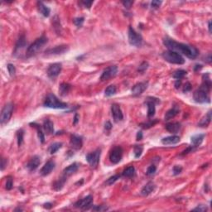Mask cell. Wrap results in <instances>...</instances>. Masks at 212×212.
<instances>
[{
  "mask_svg": "<svg viewBox=\"0 0 212 212\" xmlns=\"http://www.w3.org/2000/svg\"><path fill=\"white\" fill-rule=\"evenodd\" d=\"M61 71V64L54 63L51 64L47 69V76L49 78L55 79L59 76Z\"/></svg>",
  "mask_w": 212,
  "mask_h": 212,
  "instance_id": "5bb4252c",
  "label": "cell"
},
{
  "mask_svg": "<svg viewBox=\"0 0 212 212\" xmlns=\"http://www.w3.org/2000/svg\"><path fill=\"white\" fill-rule=\"evenodd\" d=\"M13 108H14V105L13 103H8L3 106L2 112H1V115H0L1 124H5L9 122L11 117L13 115Z\"/></svg>",
  "mask_w": 212,
  "mask_h": 212,
  "instance_id": "5b68a950",
  "label": "cell"
},
{
  "mask_svg": "<svg viewBox=\"0 0 212 212\" xmlns=\"http://www.w3.org/2000/svg\"><path fill=\"white\" fill-rule=\"evenodd\" d=\"M166 129L167 131L171 133V134H177L180 131V129L182 128L181 124L178 122H175V123H169V124H166Z\"/></svg>",
  "mask_w": 212,
  "mask_h": 212,
  "instance_id": "484cf974",
  "label": "cell"
},
{
  "mask_svg": "<svg viewBox=\"0 0 212 212\" xmlns=\"http://www.w3.org/2000/svg\"><path fill=\"white\" fill-rule=\"evenodd\" d=\"M118 73V66H110L109 67H107L104 69V71H103V73L100 76V81H104L109 80L110 78H113L116 76Z\"/></svg>",
  "mask_w": 212,
  "mask_h": 212,
  "instance_id": "4fadbf2b",
  "label": "cell"
},
{
  "mask_svg": "<svg viewBox=\"0 0 212 212\" xmlns=\"http://www.w3.org/2000/svg\"><path fill=\"white\" fill-rule=\"evenodd\" d=\"M205 134H196L194 136L191 138V142H192V145L194 147H198L202 144V142L204 140Z\"/></svg>",
  "mask_w": 212,
  "mask_h": 212,
  "instance_id": "f546056e",
  "label": "cell"
},
{
  "mask_svg": "<svg viewBox=\"0 0 212 212\" xmlns=\"http://www.w3.org/2000/svg\"><path fill=\"white\" fill-rule=\"evenodd\" d=\"M134 174H135V168H134V166H129V167H126L124 170V172L122 173V176L129 178V177H134Z\"/></svg>",
  "mask_w": 212,
  "mask_h": 212,
  "instance_id": "1f68e13d",
  "label": "cell"
},
{
  "mask_svg": "<svg viewBox=\"0 0 212 212\" xmlns=\"http://www.w3.org/2000/svg\"><path fill=\"white\" fill-rule=\"evenodd\" d=\"M92 210H95V211H105V210H109V207L106 206V205H95V206L92 207Z\"/></svg>",
  "mask_w": 212,
  "mask_h": 212,
  "instance_id": "ee69618b",
  "label": "cell"
},
{
  "mask_svg": "<svg viewBox=\"0 0 212 212\" xmlns=\"http://www.w3.org/2000/svg\"><path fill=\"white\" fill-rule=\"evenodd\" d=\"M43 207L48 210L51 209V208H52V204H51V203H46V204L43 205Z\"/></svg>",
  "mask_w": 212,
  "mask_h": 212,
  "instance_id": "91938a15",
  "label": "cell"
},
{
  "mask_svg": "<svg viewBox=\"0 0 212 212\" xmlns=\"http://www.w3.org/2000/svg\"><path fill=\"white\" fill-rule=\"evenodd\" d=\"M42 128L44 129V131L47 135H51V134H54V124L50 119H45L43 122Z\"/></svg>",
  "mask_w": 212,
  "mask_h": 212,
  "instance_id": "d4e9b609",
  "label": "cell"
},
{
  "mask_svg": "<svg viewBox=\"0 0 212 212\" xmlns=\"http://www.w3.org/2000/svg\"><path fill=\"white\" fill-rule=\"evenodd\" d=\"M148 86V81H144V82H139L134 85L132 88V95L134 96H139L144 93V91H146L147 88Z\"/></svg>",
  "mask_w": 212,
  "mask_h": 212,
  "instance_id": "9a60e30c",
  "label": "cell"
},
{
  "mask_svg": "<svg viewBox=\"0 0 212 212\" xmlns=\"http://www.w3.org/2000/svg\"><path fill=\"white\" fill-rule=\"evenodd\" d=\"M101 156V148H97L92 152H90L86 156V161L88 162L91 167L95 168L99 162V159Z\"/></svg>",
  "mask_w": 212,
  "mask_h": 212,
  "instance_id": "52a82bcc",
  "label": "cell"
},
{
  "mask_svg": "<svg viewBox=\"0 0 212 212\" xmlns=\"http://www.w3.org/2000/svg\"><path fill=\"white\" fill-rule=\"evenodd\" d=\"M162 1H157V0H154L151 3V6L152 8H158L161 4H162Z\"/></svg>",
  "mask_w": 212,
  "mask_h": 212,
  "instance_id": "f907efd6",
  "label": "cell"
},
{
  "mask_svg": "<svg viewBox=\"0 0 212 212\" xmlns=\"http://www.w3.org/2000/svg\"><path fill=\"white\" fill-rule=\"evenodd\" d=\"M47 38H46L45 36H42L41 38H38L34 42L32 43L28 46L27 51H26V56L28 57H30V56L36 55L38 51H40L42 49L43 46L47 43Z\"/></svg>",
  "mask_w": 212,
  "mask_h": 212,
  "instance_id": "3957f363",
  "label": "cell"
},
{
  "mask_svg": "<svg viewBox=\"0 0 212 212\" xmlns=\"http://www.w3.org/2000/svg\"><path fill=\"white\" fill-rule=\"evenodd\" d=\"M38 8L42 15L46 17V18L49 17L51 13V9L48 8L47 6H46L42 2H38Z\"/></svg>",
  "mask_w": 212,
  "mask_h": 212,
  "instance_id": "83f0119b",
  "label": "cell"
},
{
  "mask_svg": "<svg viewBox=\"0 0 212 212\" xmlns=\"http://www.w3.org/2000/svg\"><path fill=\"white\" fill-rule=\"evenodd\" d=\"M193 99L197 103L199 104L210 103V102L209 93L201 88L195 91L194 94H193Z\"/></svg>",
  "mask_w": 212,
  "mask_h": 212,
  "instance_id": "9c48e42d",
  "label": "cell"
},
{
  "mask_svg": "<svg viewBox=\"0 0 212 212\" xmlns=\"http://www.w3.org/2000/svg\"><path fill=\"white\" fill-rule=\"evenodd\" d=\"M26 46H27V41H26L25 36H21L20 38H19V39L18 40V42H17V43H16L14 51H13L14 56H17L18 54H20V53L22 52V51H23Z\"/></svg>",
  "mask_w": 212,
  "mask_h": 212,
  "instance_id": "d6986e66",
  "label": "cell"
},
{
  "mask_svg": "<svg viewBox=\"0 0 212 212\" xmlns=\"http://www.w3.org/2000/svg\"><path fill=\"white\" fill-rule=\"evenodd\" d=\"M193 210H195V211L204 212V211H206L207 210V207L205 206V205H198L197 207L194 208V209H193Z\"/></svg>",
  "mask_w": 212,
  "mask_h": 212,
  "instance_id": "681fc988",
  "label": "cell"
},
{
  "mask_svg": "<svg viewBox=\"0 0 212 212\" xmlns=\"http://www.w3.org/2000/svg\"><path fill=\"white\" fill-rule=\"evenodd\" d=\"M122 3H123V5L126 8H130L132 7V5L134 4V1H123Z\"/></svg>",
  "mask_w": 212,
  "mask_h": 212,
  "instance_id": "db71d44e",
  "label": "cell"
},
{
  "mask_svg": "<svg viewBox=\"0 0 212 212\" xmlns=\"http://www.w3.org/2000/svg\"><path fill=\"white\" fill-rule=\"evenodd\" d=\"M61 147H62V144H61V143H59V142H56V143H54V144H51L50 147H49V148H48V151H49L50 154H54L56 153V152L58 151Z\"/></svg>",
  "mask_w": 212,
  "mask_h": 212,
  "instance_id": "d6a6232c",
  "label": "cell"
},
{
  "mask_svg": "<svg viewBox=\"0 0 212 212\" xmlns=\"http://www.w3.org/2000/svg\"><path fill=\"white\" fill-rule=\"evenodd\" d=\"M202 68V66L201 65H196L194 67V70L195 71H198L199 70H201V69Z\"/></svg>",
  "mask_w": 212,
  "mask_h": 212,
  "instance_id": "6125c7cd",
  "label": "cell"
},
{
  "mask_svg": "<svg viewBox=\"0 0 212 212\" xmlns=\"http://www.w3.org/2000/svg\"><path fill=\"white\" fill-rule=\"evenodd\" d=\"M13 177L9 176V177H7V181H6V184H5L6 190L10 191V190H12V188H13Z\"/></svg>",
  "mask_w": 212,
  "mask_h": 212,
  "instance_id": "60d3db41",
  "label": "cell"
},
{
  "mask_svg": "<svg viewBox=\"0 0 212 212\" xmlns=\"http://www.w3.org/2000/svg\"><path fill=\"white\" fill-rule=\"evenodd\" d=\"M104 129H106V130H110V129H112V124H111V123L109 121H107L105 123V124H104Z\"/></svg>",
  "mask_w": 212,
  "mask_h": 212,
  "instance_id": "9f6ffc18",
  "label": "cell"
},
{
  "mask_svg": "<svg viewBox=\"0 0 212 212\" xmlns=\"http://www.w3.org/2000/svg\"><path fill=\"white\" fill-rule=\"evenodd\" d=\"M23 137H24V131L23 129H20L17 132V139H18V145L19 147L22 146L23 143Z\"/></svg>",
  "mask_w": 212,
  "mask_h": 212,
  "instance_id": "f35d334b",
  "label": "cell"
},
{
  "mask_svg": "<svg viewBox=\"0 0 212 212\" xmlns=\"http://www.w3.org/2000/svg\"><path fill=\"white\" fill-rule=\"evenodd\" d=\"M160 103L158 99L153 98V97H148L146 100V104L148 106V117L152 118L156 112V104Z\"/></svg>",
  "mask_w": 212,
  "mask_h": 212,
  "instance_id": "7c38bea8",
  "label": "cell"
},
{
  "mask_svg": "<svg viewBox=\"0 0 212 212\" xmlns=\"http://www.w3.org/2000/svg\"><path fill=\"white\" fill-rule=\"evenodd\" d=\"M116 86H114V85H111V86H108V87L105 89V91H104V95L107 96V97H110V96L114 95V94L116 93Z\"/></svg>",
  "mask_w": 212,
  "mask_h": 212,
  "instance_id": "e575fe53",
  "label": "cell"
},
{
  "mask_svg": "<svg viewBox=\"0 0 212 212\" xmlns=\"http://www.w3.org/2000/svg\"><path fill=\"white\" fill-rule=\"evenodd\" d=\"M181 84H182V81L181 80H177L176 82H175V87H176V89H179V87L181 86Z\"/></svg>",
  "mask_w": 212,
  "mask_h": 212,
  "instance_id": "680465c9",
  "label": "cell"
},
{
  "mask_svg": "<svg viewBox=\"0 0 212 212\" xmlns=\"http://www.w3.org/2000/svg\"><path fill=\"white\" fill-rule=\"evenodd\" d=\"M155 188H156L155 183L153 182H148L141 190V195L143 197H147L151 194L152 192H153Z\"/></svg>",
  "mask_w": 212,
  "mask_h": 212,
  "instance_id": "44dd1931",
  "label": "cell"
},
{
  "mask_svg": "<svg viewBox=\"0 0 212 212\" xmlns=\"http://www.w3.org/2000/svg\"><path fill=\"white\" fill-rule=\"evenodd\" d=\"M71 86L70 84L66 83H61L60 85V87H59V94L61 95V96H66L69 94V92L71 91Z\"/></svg>",
  "mask_w": 212,
  "mask_h": 212,
  "instance_id": "f1b7e54d",
  "label": "cell"
},
{
  "mask_svg": "<svg viewBox=\"0 0 212 212\" xmlns=\"http://www.w3.org/2000/svg\"><path fill=\"white\" fill-rule=\"evenodd\" d=\"M163 44L169 51H175L178 54H182L190 59L197 58L199 55V51L193 46L187 45L180 43L169 38H165L163 39Z\"/></svg>",
  "mask_w": 212,
  "mask_h": 212,
  "instance_id": "6da1fadb",
  "label": "cell"
},
{
  "mask_svg": "<svg viewBox=\"0 0 212 212\" xmlns=\"http://www.w3.org/2000/svg\"><path fill=\"white\" fill-rule=\"evenodd\" d=\"M162 56L163 59L169 63L177 64V65H183L185 63L184 57L175 51H167L162 53Z\"/></svg>",
  "mask_w": 212,
  "mask_h": 212,
  "instance_id": "277c9868",
  "label": "cell"
},
{
  "mask_svg": "<svg viewBox=\"0 0 212 212\" xmlns=\"http://www.w3.org/2000/svg\"><path fill=\"white\" fill-rule=\"evenodd\" d=\"M78 168H79L78 163L74 162V163L71 164L70 166H68V167H66V168L63 170V176H65V177H66L67 178H68L69 177H71V175H73L75 172H77Z\"/></svg>",
  "mask_w": 212,
  "mask_h": 212,
  "instance_id": "7402d4cb",
  "label": "cell"
},
{
  "mask_svg": "<svg viewBox=\"0 0 212 212\" xmlns=\"http://www.w3.org/2000/svg\"><path fill=\"white\" fill-rule=\"evenodd\" d=\"M129 42L130 45L136 47H140L143 45V38L132 27L129 28Z\"/></svg>",
  "mask_w": 212,
  "mask_h": 212,
  "instance_id": "8992f818",
  "label": "cell"
},
{
  "mask_svg": "<svg viewBox=\"0 0 212 212\" xmlns=\"http://www.w3.org/2000/svg\"><path fill=\"white\" fill-rule=\"evenodd\" d=\"M157 171V167L155 166V165H151L150 167H148V169H147V172L146 174L148 175V176H152V175L155 174V172H156Z\"/></svg>",
  "mask_w": 212,
  "mask_h": 212,
  "instance_id": "f6af8a7d",
  "label": "cell"
},
{
  "mask_svg": "<svg viewBox=\"0 0 212 212\" xmlns=\"http://www.w3.org/2000/svg\"><path fill=\"white\" fill-rule=\"evenodd\" d=\"M205 61L208 62V63H210V62H211V55H210V54H209V55L207 56V57L205 56Z\"/></svg>",
  "mask_w": 212,
  "mask_h": 212,
  "instance_id": "94428289",
  "label": "cell"
},
{
  "mask_svg": "<svg viewBox=\"0 0 212 212\" xmlns=\"http://www.w3.org/2000/svg\"><path fill=\"white\" fill-rule=\"evenodd\" d=\"M7 164H8V160L2 157V159H1V171L4 170V168L7 167Z\"/></svg>",
  "mask_w": 212,
  "mask_h": 212,
  "instance_id": "f5cc1de1",
  "label": "cell"
},
{
  "mask_svg": "<svg viewBox=\"0 0 212 212\" xmlns=\"http://www.w3.org/2000/svg\"><path fill=\"white\" fill-rule=\"evenodd\" d=\"M111 112L114 122L118 123V122L123 120V119H124V114H123V112H122V109L120 108L119 104H113L111 105Z\"/></svg>",
  "mask_w": 212,
  "mask_h": 212,
  "instance_id": "2e32d148",
  "label": "cell"
},
{
  "mask_svg": "<svg viewBox=\"0 0 212 212\" xmlns=\"http://www.w3.org/2000/svg\"><path fill=\"white\" fill-rule=\"evenodd\" d=\"M192 84L190 83V82H186V84L184 85V86H183V92L184 93H187V92H189V91H192Z\"/></svg>",
  "mask_w": 212,
  "mask_h": 212,
  "instance_id": "c3c4849f",
  "label": "cell"
},
{
  "mask_svg": "<svg viewBox=\"0 0 212 212\" xmlns=\"http://www.w3.org/2000/svg\"><path fill=\"white\" fill-rule=\"evenodd\" d=\"M179 111H180V109L178 106L177 105L173 106L172 109H170L169 110H168V111L165 114L164 119L165 120H167V121H168V120H170V119H173V118H175V117L177 116V114H179Z\"/></svg>",
  "mask_w": 212,
  "mask_h": 212,
  "instance_id": "cb8c5ba5",
  "label": "cell"
},
{
  "mask_svg": "<svg viewBox=\"0 0 212 212\" xmlns=\"http://www.w3.org/2000/svg\"><path fill=\"white\" fill-rule=\"evenodd\" d=\"M143 151H144V147L142 145H135L134 148V157L136 158H139L140 157L143 153Z\"/></svg>",
  "mask_w": 212,
  "mask_h": 212,
  "instance_id": "74e56055",
  "label": "cell"
},
{
  "mask_svg": "<svg viewBox=\"0 0 212 212\" xmlns=\"http://www.w3.org/2000/svg\"><path fill=\"white\" fill-rule=\"evenodd\" d=\"M195 148H196V147H194V146L189 147V148H187L186 150H184V151L182 152L181 155H186V154H188L189 152H192V151H194Z\"/></svg>",
  "mask_w": 212,
  "mask_h": 212,
  "instance_id": "816d5d0a",
  "label": "cell"
},
{
  "mask_svg": "<svg viewBox=\"0 0 212 212\" xmlns=\"http://www.w3.org/2000/svg\"><path fill=\"white\" fill-rule=\"evenodd\" d=\"M74 206L83 210H90L93 207V197L91 195H89L87 197H84L83 199L79 200L78 201L75 203Z\"/></svg>",
  "mask_w": 212,
  "mask_h": 212,
  "instance_id": "ba28073f",
  "label": "cell"
},
{
  "mask_svg": "<svg viewBox=\"0 0 212 212\" xmlns=\"http://www.w3.org/2000/svg\"><path fill=\"white\" fill-rule=\"evenodd\" d=\"M187 72L184 70H177L173 73L172 76L173 78L177 79V80H182V78H184L185 76H187Z\"/></svg>",
  "mask_w": 212,
  "mask_h": 212,
  "instance_id": "8d00e7d4",
  "label": "cell"
},
{
  "mask_svg": "<svg viewBox=\"0 0 212 212\" xmlns=\"http://www.w3.org/2000/svg\"><path fill=\"white\" fill-rule=\"evenodd\" d=\"M41 164V157L39 156H33L32 158L30 159V161L28 162L27 164V168L28 169V171L30 172H33L35 171L39 165Z\"/></svg>",
  "mask_w": 212,
  "mask_h": 212,
  "instance_id": "ffe728a7",
  "label": "cell"
},
{
  "mask_svg": "<svg viewBox=\"0 0 212 212\" xmlns=\"http://www.w3.org/2000/svg\"><path fill=\"white\" fill-rule=\"evenodd\" d=\"M78 118H79V115L77 114H76V115H75V118H74V122H73V124H77V122H78Z\"/></svg>",
  "mask_w": 212,
  "mask_h": 212,
  "instance_id": "be15d7a7",
  "label": "cell"
},
{
  "mask_svg": "<svg viewBox=\"0 0 212 212\" xmlns=\"http://www.w3.org/2000/svg\"><path fill=\"white\" fill-rule=\"evenodd\" d=\"M8 73H9V75H10L11 76H15V73H16V68L15 66H13V64L9 63L8 65Z\"/></svg>",
  "mask_w": 212,
  "mask_h": 212,
  "instance_id": "bcb514c9",
  "label": "cell"
},
{
  "mask_svg": "<svg viewBox=\"0 0 212 212\" xmlns=\"http://www.w3.org/2000/svg\"><path fill=\"white\" fill-rule=\"evenodd\" d=\"M84 21H85V18H84L83 17H81V18H74L73 23L77 27V28H81L82 25H83Z\"/></svg>",
  "mask_w": 212,
  "mask_h": 212,
  "instance_id": "b9f144b4",
  "label": "cell"
},
{
  "mask_svg": "<svg viewBox=\"0 0 212 212\" xmlns=\"http://www.w3.org/2000/svg\"><path fill=\"white\" fill-rule=\"evenodd\" d=\"M30 125H33V127H34V128H36V129H38V138H39V140H40L42 144H43V143L45 142V135H44V134L42 133V130L41 129L40 126H39L38 124H36V123H32V124H30Z\"/></svg>",
  "mask_w": 212,
  "mask_h": 212,
  "instance_id": "836d02e7",
  "label": "cell"
},
{
  "mask_svg": "<svg viewBox=\"0 0 212 212\" xmlns=\"http://www.w3.org/2000/svg\"><path fill=\"white\" fill-rule=\"evenodd\" d=\"M157 122H158V120H157V119H152V120H149V121H148V122L142 123V124H139V126L144 129H148L152 128V127H153L154 125L157 123Z\"/></svg>",
  "mask_w": 212,
  "mask_h": 212,
  "instance_id": "d590c367",
  "label": "cell"
},
{
  "mask_svg": "<svg viewBox=\"0 0 212 212\" xmlns=\"http://www.w3.org/2000/svg\"><path fill=\"white\" fill-rule=\"evenodd\" d=\"M66 181H67V177L62 175V177H61V178H59L57 181H56V182L52 184L53 189L55 190V191H56V192L61 191V190L64 187V185H65V183L66 182Z\"/></svg>",
  "mask_w": 212,
  "mask_h": 212,
  "instance_id": "4316f807",
  "label": "cell"
},
{
  "mask_svg": "<svg viewBox=\"0 0 212 212\" xmlns=\"http://www.w3.org/2000/svg\"><path fill=\"white\" fill-rule=\"evenodd\" d=\"M120 175L119 174H116V175H114V176H112V177H110L109 178V179L107 180L105 182V184L108 185V186H110V185H113L114 183V182H116V181H118V180L120 178Z\"/></svg>",
  "mask_w": 212,
  "mask_h": 212,
  "instance_id": "ab89813d",
  "label": "cell"
},
{
  "mask_svg": "<svg viewBox=\"0 0 212 212\" xmlns=\"http://www.w3.org/2000/svg\"><path fill=\"white\" fill-rule=\"evenodd\" d=\"M70 145H71V148L74 150H80L83 146L82 137L76 135V134H72L71 136V140H70Z\"/></svg>",
  "mask_w": 212,
  "mask_h": 212,
  "instance_id": "e0dca14e",
  "label": "cell"
},
{
  "mask_svg": "<svg viewBox=\"0 0 212 212\" xmlns=\"http://www.w3.org/2000/svg\"><path fill=\"white\" fill-rule=\"evenodd\" d=\"M136 139H137V140H138V141H139V140H141V139H143V133H142V131L138 132Z\"/></svg>",
  "mask_w": 212,
  "mask_h": 212,
  "instance_id": "6f0895ef",
  "label": "cell"
},
{
  "mask_svg": "<svg viewBox=\"0 0 212 212\" xmlns=\"http://www.w3.org/2000/svg\"><path fill=\"white\" fill-rule=\"evenodd\" d=\"M93 3H94L93 1H83V2H81V4H83L85 8H91V4H92Z\"/></svg>",
  "mask_w": 212,
  "mask_h": 212,
  "instance_id": "11a10c76",
  "label": "cell"
},
{
  "mask_svg": "<svg viewBox=\"0 0 212 212\" xmlns=\"http://www.w3.org/2000/svg\"><path fill=\"white\" fill-rule=\"evenodd\" d=\"M211 110H210L208 113H207L201 119V121L199 122L198 124V126L200 127H207L210 124V121H211Z\"/></svg>",
  "mask_w": 212,
  "mask_h": 212,
  "instance_id": "4dcf8cb0",
  "label": "cell"
},
{
  "mask_svg": "<svg viewBox=\"0 0 212 212\" xmlns=\"http://www.w3.org/2000/svg\"><path fill=\"white\" fill-rule=\"evenodd\" d=\"M56 167V163L52 160H50L45 163V165L42 167V169L40 171V174L42 176V177H46V176H48L50 174L51 172H52L54 168Z\"/></svg>",
  "mask_w": 212,
  "mask_h": 212,
  "instance_id": "ac0fdd59",
  "label": "cell"
},
{
  "mask_svg": "<svg viewBox=\"0 0 212 212\" xmlns=\"http://www.w3.org/2000/svg\"><path fill=\"white\" fill-rule=\"evenodd\" d=\"M148 63L147 62V61H144V62H142L141 65L139 66V68H138V71L139 72H140V73H144V71H146L147 69L148 68Z\"/></svg>",
  "mask_w": 212,
  "mask_h": 212,
  "instance_id": "7bdbcfd3",
  "label": "cell"
},
{
  "mask_svg": "<svg viewBox=\"0 0 212 212\" xmlns=\"http://www.w3.org/2000/svg\"><path fill=\"white\" fill-rule=\"evenodd\" d=\"M122 157H123V148L119 146L114 147L109 152V161L113 164H117L121 161Z\"/></svg>",
  "mask_w": 212,
  "mask_h": 212,
  "instance_id": "30bf717a",
  "label": "cell"
},
{
  "mask_svg": "<svg viewBox=\"0 0 212 212\" xmlns=\"http://www.w3.org/2000/svg\"><path fill=\"white\" fill-rule=\"evenodd\" d=\"M182 172V167H181V166L177 165V166H174V167H173L172 172H173V175H174V176H177V175H179Z\"/></svg>",
  "mask_w": 212,
  "mask_h": 212,
  "instance_id": "7dc6e473",
  "label": "cell"
},
{
  "mask_svg": "<svg viewBox=\"0 0 212 212\" xmlns=\"http://www.w3.org/2000/svg\"><path fill=\"white\" fill-rule=\"evenodd\" d=\"M44 107H47L51 109H65L68 108V104L65 102H62L56 97L55 95L49 93L46 97L44 103Z\"/></svg>",
  "mask_w": 212,
  "mask_h": 212,
  "instance_id": "7a4b0ae2",
  "label": "cell"
},
{
  "mask_svg": "<svg viewBox=\"0 0 212 212\" xmlns=\"http://www.w3.org/2000/svg\"><path fill=\"white\" fill-rule=\"evenodd\" d=\"M208 28H209V32L211 33V21L208 22Z\"/></svg>",
  "mask_w": 212,
  "mask_h": 212,
  "instance_id": "e7e4bbea",
  "label": "cell"
},
{
  "mask_svg": "<svg viewBox=\"0 0 212 212\" xmlns=\"http://www.w3.org/2000/svg\"><path fill=\"white\" fill-rule=\"evenodd\" d=\"M68 50V46H55L54 48H50V49L46 51L45 56H59V55H62L64 53H66Z\"/></svg>",
  "mask_w": 212,
  "mask_h": 212,
  "instance_id": "8fae6325",
  "label": "cell"
},
{
  "mask_svg": "<svg viewBox=\"0 0 212 212\" xmlns=\"http://www.w3.org/2000/svg\"><path fill=\"white\" fill-rule=\"evenodd\" d=\"M17 210H23V209H21V208H18V209H15V211H17Z\"/></svg>",
  "mask_w": 212,
  "mask_h": 212,
  "instance_id": "03108f58",
  "label": "cell"
},
{
  "mask_svg": "<svg viewBox=\"0 0 212 212\" xmlns=\"http://www.w3.org/2000/svg\"><path fill=\"white\" fill-rule=\"evenodd\" d=\"M181 140L179 136L177 135H172V136L166 137L162 139V144L163 145H172V144H178Z\"/></svg>",
  "mask_w": 212,
  "mask_h": 212,
  "instance_id": "603a6c76",
  "label": "cell"
}]
</instances>
